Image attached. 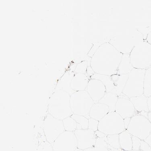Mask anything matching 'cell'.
Returning <instances> with one entry per match:
<instances>
[{"label":"cell","mask_w":151,"mask_h":151,"mask_svg":"<svg viewBox=\"0 0 151 151\" xmlns=\"http://www.w3.org/2000/svg\"><path fill=\"white\" fill-rule=\"evenodd\" d=\"M123 55L109 42H106L91 56L90 65L96 73L109 76L117 74Z\"/></svg>","instance_id":"1"},{"label":"cell","mask_w":151,"mask_h":151,"mask_svg":"<svg viewBox=\"0 0 151 151\" xmlns=\"http://www.w3.org/2000/svg\"><path fill=\"white\" fill-rule=\"evenodd\" d=\"M70 96L62 90H55L49 100L48 113L62 121L71 116L73 114L70 106Z\"/></svg>","instance_id":"2"},{"label":"cell","mask_w":151,"mask_h":151,"mask_svg":"<svg viewBox=\"0 0 151 151\" xmlns=\"http://www.w3.org/2000/svg\"><path fill=\"white\" fill-rule=\"evenodd\" d=\"M134 69H145L151 67V45L145 40L139 42L129 54Z\"/></svg>","instance_id":"3"},{"label":"cell","mask_w":151,"mask_h":151,"mask_svg":"<svg viewBox=\"0 0 151 151\" xmlns=\"http://www.w3.org/2000/svg\"><path fill=\"white\" fill-rule=\"evenodd\" d=\"M146 70L133 69L128 74L127 81L123 91L129 98L144 94V76Z\"/></svg>","instance_id":"4"},{"label":"cell","mask_w":151,"mask_h":151,"mask_svg":"<svg viewBox=\"0 0 151 151\" xmlns=\"http://www.w3.org/2000/svg\"><path fill=\"white\" fill-rule=\"evenodd\" d=\"M70 103L73 114L90 118L89 112L94 102L86 91H76L72 93L70 96Z\"/></svg>","instance_id":"5"},{"label":"cell","mask_w":151,"mask_h":151,"mask_svg":"<svg viewBox=\"0 0 151 151\" xmlns=\"http://www.w3.org/2000/svg\"><path fill=\"white\" fill-rule=\"evenodd\" d=\"M98 130L106 135H116L126 130L124 119L116 112H109L99 121Z\"/></svg>","instance_id":"6"},{"label":"cell","mask_w":151,"mask_h":151,"mask_svg":"<svg viewBox=\"0 0 151 151\" xmlns=\"http://www.w3.org/2000/svg\"><path fill=\"white\" fill-rule=\"evenodd\" d=\"M126 130L132 136L144 140L151 134V123L145 116L137 114L131 118Z\"/></svg>","instance_id":"7"},{"label":"cell","mask_w":151,"mask_h":151,"mask_svg":"<svg viewBox=\"0 0 151 151\" xmlns=\"http://www.w3.org/2000/svg\"><path fill=\"white\" fill-rule=\"evenodd\" d=\"M44 134L47 142L53 143L65 132L62 120L55 118L48 113L45 117L43 122Z\"/></svg>","instance_id":"8"},{"label":"cell","mask_w":151,"mask_h":151,"mask_svg":"<svg viewBox=\"0 0 151 151\" xmlns=\"http://www.w3.org/2000/svg\"><path fill=\"white\" fill-rule=\"evenodd\" d=\"M137 38V35H120L112 38L109 42L121 53L129 55L135 45L143 40Z\"/></svg>","instance_id":"9"},{"label":"cell","mask_w":151,"mask_h":151,"mask_svg":"<svg viewBox=\"0 0 151 151\" xmlns=\"http://www.w3.org/2000/svg\"><path fill=\"white\" fill-rule=\"evenodd\" d=\"M55 151H75L78 141L74 132L65 131L52 143Z\"/></svg>","instance_id":"10"},{"label":"cell","mask_w":151,"mask_h":151,"mask_svg":"<svg viewBox=\"0 0 151 151\" xmlns=\"http://www.w3.org/2000/svg\"><path fill=\"white\" fill-rule=\"evenodd\" d=\"M119 99L116 104L115 112L121 116L123 119L132 118L137 114H139L133 106L129 98L123 93L118 96Z\"/></svg>","instance_id":"11"},{"label":"cell","mask_w":151,"mask_h":151,"mask_svg":"<svg viewBox=\"0 0 151 151\" xmlns=\"http://www.w3.org/2000/svg\"><path fill=\"white\" fill-rule=\"evenodd\" d=\"M74 133L78 141V148L84 150L95 145L97 138L94 131L88 129H77Z\"/></svg>","instance_id":"12"},{"label":"cell","mask_w":151,"mask_h":151,"mask_svg":"<svg viewBox=\"0 0 151 151\" xmlns=\"http://www.w3.org/2000/svg\"><path fill=\"white\" fill-rule=\"evenodd\" d=\"M86 91L93 100L94 103L99 102L106 93L104 84L100 80L96 79H90Z\"/></svg>","instance_id":"13"},{"label":"cell","mask_w":151,"mask_h":151,"mask_svg":"<svg viewBox=\"0 0 151 151\" xmlns=\"http://www.w3.org/2000/svg\"><path fill=\"white\" fill-rule=\"evenodd\" d=\"M90 80L85 74L75 73L71 82V89L75 92L85 91Z\"/></svg>","instance_id":"14"},{"label":"cell","mask_w":151,"mask_h":151,"mask_svg":"<svg viewBox=\"0 0 151 151\" xmlns=\"http://www.w3.org/2000/svg\"><path fill=\"white\" fill-rule=\"evenodd\" d=\"M75 74V71H69L65 73L57 84L55 90H62L69 93L70 95L75 91L71 88V82Z\"/></svg>","instance_id":"15"},{"label":"cell","mask_w":151,"mask_h":151,"mask_svg":"<svg viewBox=\"0 0 151 151\" xmlns=\"http://www.w3.org/2000/svg\"><path fill=\"white\" fill-rule=\"evenodd\" d=\"M110 112L109 109L106 105L98 102L94 103L89 112V116L100 121Z\"/></svg>","instance_id":"16"},{"label":"cell","mask_w":151,"mask_h":151,"mask_svg":"<svg viewBox=\"0 0 151 151\" xmlns=\"http://www.w3.org/2000/svg\"><path fill=\"white\" fill-rule=\"evenodd\" d=\"M148 98L145 96L144 94L129 98L135 111L139 113L143 111L149 112L148 107Z\"/></svg>","instance_id":"17"},{"label":"cell","mask_w":151,"mask_h":151,"mask_svg":"<svg viewBox=\"0 0 151 151\" xmlns=\"http://www.w3.org/2000/svg\"><path fill=\"white\" fill-rule=\"evenodd\" d=\"M90 79H96L100 80L105 87L106 92L112 93L115 88V83L113 75L106 76L95 73L92 76Z\"/></svg>","instance_id":"18"},{"label":"cell","mask_w":151,"mask_h":151,"mask_svg":"<svg viewBox=\"0 0 151 151\" xmlns=\"http://www.w3.org/2000/svg\"><path fill=\"white\" fill-rule=\"evenodd\" d=\"M133 69L134 68L131 63L129 55L123 54L121 62L118 68L117 74L128 75Z\"/></svg>","instance_id":"19"},{"label":"cell","mask_w":151,"mask_h":151,"mask_svg":"<svg viewBox=\"0 0 151 151\" xmlns=\"http://www.w3.org/2000/svg\"><path fill=\"white\" fill-rule=\"evenodd\" d=\"M119 139L121 148L123 150H132L133 147L132 135L125 130L119 134Z\"/></svg>","instance_id":"20"},{"label":"cell","mask_w":151,"mask_h":151,"mask_svg":"<svg viewBox=\"0 0 151 151\" xmlns=\"http://www.w3.org/2000/svg\"><path fill=\"white\" fill-rule=\"evenodd\" d=\"M118 96L111 92H106L99 102L106 105L110 112L115 111L116 104L118 100Z\"/></svg>","instance_id":"21"},{"label":"cell","mask_w":151,"mask_h":151,"mask_svg":"<svg viewBox=\"0 0 151 151\" xmlns=\"http://www.w3.org/2000/svg\"><path fill=\"white\" fill-rule=\"evenodd\" d=\"M128 76V75H113L115 83V88L112 93L118 96L123 93L124 86L127 81Z\"/></svg>","instance_id":"22"},{"label":"cell","mask_w":151,"mask_h":151,"mask_svg":"<svg viewBox=\"0 0 151 151\" xmlns=\"http://www.w3.org/2000/svg\"><path fill=\"white\" fill-rule=\"evenodd\" d=\"M106 141L109 151H116L117 150L121 149L120 145L119 134L106 135Z\"/></svg>","instance_id":"23"},{"label":"cell","mask_w":151,"mask_h":151,"mask_svg":"<svg viewBox=\"0 0 151 151\" xmlns=\"http://www.w3.org/2000/svg\"><path fill=\"white\" fill-rule=\"evenodd\" d=\"M144 94L147 97L151 96V67L147 69L144 76Z\"/></svg>","instance_id":"24"},{"label":"cell","mask_w":151,"mask_h":151,"mask_svg":"<svg viewBox=\"0 0 151 151\" xmlns=\"http://www.w3.org/2000/svg\"><path fill=\"white\" fill-rule=\"evenodd\" d=\"M63 122L65 131L74 132L77 129V123L71 116L65 119Z\"/></svg>","instance_id":"25"},{"label":"cell","mask_w":151,"mask_h":151,"mask_svg":"<svg viewBox=\"0 0 151 151\" xmlns=\"http://www.w3.org/2000/svg\"><path fill=\"white\" fill-rule=\"evenodd\" d=\"M70 116L76 122L77 124L81 125L82 129H86L88 128L89 119L86 117L73 114Z\"/></svg>","instance_id":"26"},{"label":"cell","mask_w":151,"mask_h":151,"mask_svg":"<svg viewBox=\"0 0 151 151\" xmlns=\"http://www.w3.org/2000/svg\"><path fill=\"white\" fill-rule=\"evenodd\" d=\"M90 65L87 60H83L79 63L75 68V73H82L86 74L87 68Z\"/></svg>","instance_id":"27"},{"label":"cell","mask_w":151,"mask_h":151,"mask_svg":"<svg viewBox=\"0 0 151 151\" xmlns=\"http://www.w3.org/2000/svg\"><path fill=\"white\" fill-rule=\"evenodd\" d=\"M99 121L92 118L89 119L88 129L96 132L98 130Z\"/></svg>","instance_id":"28"},{"label":"cell","mask_w":151,"mask_h":151,"mask_svg":"<svg viewBox=\"0 0 151 151\" xmlns=\"http://www.w3.org/2000/svg\"><path fill=\"white\" fill-rule=\"evenodd\" d=\"M132 142H133V147L132 150L133 151L139 150L142 140L136 137L132 136Z\"/></svg>","instance_id":"29"},{"label":"cell","mask_w":151,"mask_h":151,"mask_svg":"<svg viewBox=\"0 0 151 151\" xmlns=\"http://www.w3.org/2000/svg\"><path fill=\"white\" fill-rule=\"evenodd\" d=\"M139 150L140 151H151L150 147L144 140L141 141Z\"/></svg>","instance_id":"30"},{"label":"cell","mask_w":151,"mask_h":151,"mask_svg":"<svg viewBox=\"0 0 151 151\" xmlns=\"http://www.w3.org/2000/svg\"><path fill=\"white\" fill-rule=\"evenodd\" d=\"M95 73L93 71V69L91 68V66L89 65L87 68L86 73V75L88 76L90 79H91V78L92 76H93Z\"/></svg>","instance_id":"31"},{"label":"cell","mask_w":151,"mask_h":151,"mask_svg":"<svg viewBox=\"0 0 151 151\" xmlns=\"http://www.w3.org/2000/svg\"><path fill=\"white\" fill-rule=\"evenodd\" d=\"M95 135L96 138H103L106 136V135L104 134V133L100 132L99 130L96 131L95 132Z\"/></svg>","instance_id":"32"},{"label":"cell","mask_w":151,"mask_h":151,"mask_svg":"<svg viewBox=\"0 0 151 151\" xmlns=\"http://www.w3.org/2000/svg\"><path fill=\"white\" fill-rule=\"evenodd\" d=\"M123 119H124V127H125L126 130H127L129 124L130 122L131 118H126Z\"/></svg>","instance_id":"33"},{"label":"cell","mask_w":151,"mask_h":151,"mask_svg":"<svg viewBox=\"0 0 151 151\" xmlns=\"http://www.w3.org/2000/svg\"><path fill=\"white\" fill-rule=\"evenodd\" d=\"M144 141L146 142L147 144H148L151 148V134L149 135Z\"/></svg>","instance_id":"34"},{"label":"cell","mask_w":151,"mask_h":151,"mask_svg":"<svg viewBox=\"0 0 151 151\" xmlns=\"http://www.w3.org/2000/svg\"><path fill=\"white\" fill-rule=\"evenodd\" d=\"M145 40L151 45V31L147 34Z\"/></svg>","instance_id":"35"},{"label":"cell","mask_w":151,"mask_h":151,"mask_svg":"<svg viewBox=\"0 0 151 151\" xmlns=\"http://www.w3.org/2000/svg\"><path fill=\"white\" fill-rule=\"evenodd\" d=\"M148 107L149 110L150 112H151V96L148 98Z\"/></svg>","instance_id":"36"},{"label":"cell","mask_w":151,"mask_h":151,"mask_svg":"<svg viewBox=\"0 0 151 151\" xmlns=\"http://www.w3.org/2000/svg\"><path fill=\"white\" fill-rule=\"evenodd\" d=\"M147 118L148 119L149 121H150V123H151V112H150V111L148 112Z\"/></svg>","instance_id":"37"}]
</instances>
